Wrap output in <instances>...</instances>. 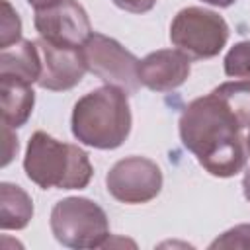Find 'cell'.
Wrapping results in <instances>:
<instances>
[{
  "mask_svg": "<svg viewBox=\"0 0 250 250\" xmlns=\"http://www.w3.org/2000/svg\"><path fill=\"white\" fill-rule=\"evenodd\" d=\"M0 76H12L23 82H37L41 76V55L35 41L20 39L0 49Z\"/></svg>",
  "mask_w": 250,
  "mask_h": 250,
  "instance_id": "8fae6325",
  "label": "cell"
},
{
  "mask_svg": "<svg viewBox=\"0 0 250 250\" xmlns=\"http://www.w3.org/2000/svg\"><path fill=\"white\" fill-rule=\"evenodd\" d=\"M105 186L121 203H146L160 193L162 172L145 156H129L111 166Z\"/></svg>",
  "mask_w": 250,
  "mask_h": 250,
  "instance_id": "52a82bcc",
  "label": "cell"
},
{
  "mask_svg": "<svg viewBox=\"0 0 250 250\" xmlns=\"http://www.w3.org/2000/svg\"><path fill=\"white\" fill-rule=\"evenodd\" d=\"M51 230L68 248H96L105 244L109 223L98 203L86 197H66L51 211Z\"/></svg>",
  "mask_w": 250,
  "mask_h": 250,
  "instance_id": "277c9868",
  "label": "cell"
},
{
  "mask_svg": "<svg viewBox=\"0 0 250 250\" xmlns=\"http://www.w3.org/2000/svg\"><path fill=\"white\" fill-rule=\"evenodd\" d=\"M246 121L219 88L189 102L180 117V137L197 162L217 178H230L246 164Z\"/></svg>",
  "mask_w": 250,
  "mask_h": 250,
  "instance_id": "6da1fadb",
  "label": "cell"
},
{
  "mask_svg": "<svg viewBox=\"0 0 250 250\" xmlns=\"http://www.w3.org/2000/svg\"><path fill=\"white\" fill-rule=\"evenodd\" d=\"M246 146H248V152H250V133H248V137H246Z\"/></svg>",
  "mask_w": 250,
  "mask_h": 250,
  "instance_id": "7402d4cb",
  "label": "cell"
},
{
  "mask_svg": "<svg viewBox=\"0 0 250 250\" xmlns=\"http://www.w3.org/2000/svg\"><path fill=\"white\" fill-rule=\"evenodd\" d=\"M35 10H43V8H49V6H53V4H57V2H61V0H27Z\"/></svg>",
  "mask_w": 250,
  "mask_h": 250,
  "instance_id": "d6986e66",
  "label": "cell"
},
{
  "mask_svg": "<svg viewBox=\"0 0 250 250\" xmlns=\"http://www.w3.org/2000/svg\"><path fill=\"white\" fill-rule=\"evenodd\" d=\"M131 131L127 92L102 86L82 96L72 109V135L94 148L109 150L123 145Z\"/></svg>",
  "mask_w": 250,
  "mask_h": 250,
  "instance_id": "7a4b0ae2",
  "label": "cell"
},
{
  "mask_svg": "<svg viewBox=\"0 0 250 250\" xmlns=\"http://www.w3.org/2000/svg\"><path fill=\"white\" fill-rule=\"evenodd\" d=\"M242 191H244V197L250 201V168H248L246 174H244V180H242Z\"/></svg>",
  "mask_w": 250,
  "mask_h": 250,
  "instance_id": "ffe728a7",
  "label": "cell"
},
{
  "mask_svg": "<svg viewBox=\"0 0 250 250\" xmlns=\"http://www.w3.org/2000/svg\"><path fill=\"white\" fill-rule=\"evenodd\" d=\"M203 2H207V4H213V6H219V8H227V6L234 4L236 0H203Z\"/></svg>",
  "mask_w": 250,
  "mask_h": 250,
  "instance_id": "44dd1931",
  "label": "cell"
},
{
  "mask_svg": "<svg viewBox=\"0 0 250 250\" xmlns=\"http://www.w3.org/2000/svg\"><path fill=\"white\" fill-rule=\"evenodd\" d=\"M225 72L232 78H250V41H240L227 53Z\"/></svg>",
  "mask_w": 250,
  "mask_h": 250,
  "instance_id": "5bb4252c",
  "label": "cell"
},
{
  "mask_svg": "<svg viewBox=\"0 0 250 250\" xmlns=\"http://www.w3.org/2000/svg\"><path fill=\"white\" fill-rule=\"evenodd\" d=\"M211 248H250V225H238L217 238Z\"/></svg>",
  "mask_w": 250,
  "mask_h": 250,
  "instance_id": "2e32d148",
  "label": "cell"
},
{
  "mask_svg": "<svg viewBox=\"0 0 250 250\" xmlns=\"http://www.w3.org/2000/svg\"><path fill=\"white\" fill-rule=\"evenodd\" d=\"M189 76V57L184 51L160 49L139 61V80L154 92H170Z\"/></svg>",
  "mask_w": 250,
  "mask_h": 250,
  "instance_id": "30bf717a",
  "label": "cell"
},
{
  "mask_svg": "<svg viewBox=\"0 0 250 250\" xmlns=\"http://www.w3.org/2000/svg\"><path fill=\"white\" fill-rule=\"evenodd\" d=\"M37 49L41 55V76L37 84L45 90L61 92L74 88L88 70L82 47H61L39 37Z\"/></svg>",
  "mask_w": 250,
  "mask_h": 250,
  "instance_id": "9c48e42d",
  "label": "cell"
},
{
  "mask_svg": "<svg viewBox=\"0 0 250 250\" xmlns=\"http://www.w3.org/2000/svg\"><path fill=\"white\" fill-rule=\"evenodd\" d=\"M170 39L189 59H211L225 47L229 25L219 14L189 6L180 10L172 20Z\"/></svg>",
  "mask_w": 250,
  "mask_h": 250,
  "instance_id": "5b68a950",
  "label": "cell"
},
{
  "mask_svg": "<svg viewBox=\"0 0 250 250\" xmlns=\"http://www.w3.org/2000/svg\"><path fill=\"white\" fill-rule=\"evenodd\" d=\"M33 90L29 82L12 78V76H0V111H2V123L10 125L12 129L21 127L33 109Z\"/></svg>",
  "mask_w": 250,
  "mask_h": 250,
  "instance_id": "7c38bea8",
  "label": "cell"
},
{
  "mask_svg": "<svg viewBox=\"0 0 250 250\" xmlns=\"http://www.w3.org/2000/svg\"><path fill=\"white\" fill-rule=\"evenodd\" d=\"M27 178L43 189H82L92 180L88 154L70 143H59L51 135L37 131L31 135L23 158Z\"/></svg>",
  "mask_w": 250,
  "mask_h": 250,
  "instance_id": "3957f363",
  "label": "cell"
},
{
  "mask_svg": "<svg viewBox=\"0 0 250 250\" xmlns=\"http://www.w3.org/2000/svg\"><path fill=\"white\" fill-rule=\"evenodd\" d=\"M21 37V21L16 10L8 0H2V31H0V49L18 43Z\"/></svg>",
  "mask_w": 250,
  "mask_h": 250,
  "instance_id": "9a60e30c",
  "label": "cell"
},
{
  "mask_svg": "<svg viewBox=\"0 0 250 250\" xmlns=\"http://www.w3.org/2000/svg\"><path fill=\"white\" fill-rule=\"evenodd\" d=\"M82 53L88 70L105 84L121 88L127 94H135L141 88L139 59L115 39L102 33H92L82 45Z\"/></svg>",
  "mask_w": 250,
  "mask_h": 250,
  "instance_id": "8992f818",
  "label": "cell"
},
{
  "mask_svg": "<svg viewBox=\"0 0 250 250\" xmlns=\"http://www.w3.org/2000/svg\"><path fill=\"white\" fill-rule=\"evenodd\" d=\"M113 4L131 14H145L154 8L156 0H113Z\"/></svg>",
  "mask_w": 250,
  "mask_h": 250,
  "instance_id": "ac0fdd59",
  "label": "cell"
},
{
  "mask_svg": "<svg viewBox=\"0 0 250 250\" xmlns=\"http://www.w3.org/2000/svg\"><path fill=\"white\" fill-rule=\"evenodd\" d=\"M12 127L2 123V135H4V145H2V150H4V158H2V166H6L16 154H18V139L12 137Z\"/></svg>",
  "mask_w": 250,
  "mask_h": 250,
  "instance_id": "e0dca14e",
  "label": "cell"
},
{
  "mask_svg": "<svg viewBox=\"0 0 250 250\" xmlns=\"http://www.w3.org/2000/svg\"><path fill=\"white\" fill-rule=\"evenodd\" d=\"M33 23L39 37L61 47H82L94 33L86 10L76 0H61L37 10Z\"/></svg>",
  "mask_w": 250,
  "mask_h": 250,
  "instance_id": "ba28073f",
  "label": "cell"
},
{
  "mask_svg": "<svg viewBox=\"0 0 250 250\" xmlns=\"http://www.w3.org/2000/svg\"><path fill=\"white\" fill-rule=\"evenodd\" d=\"M33 215L31 197L14 184L4 182L0 186V227L2 230L23 229Z\"/></svg>",
  "mask_w": 250,
  "mask_h": 250,
  "instance_id": "4fadbf2b",
  "label": "cell"
}]
</instances>
